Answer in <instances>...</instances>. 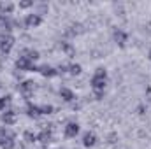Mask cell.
<instances>
[{"label": "cell", "mask_w": 151, "mask_h": 149, "mask_svg": "<svg viewBox=\"0 0 151 149\" xmlns=\"http://www.w3.org/2000/svg\"><path fill=\"white\" fill-rule=\"evenodd\" d=\"M19 56H25V58H28L30 62L37 63L39 58H40V53H39L37 49H34V47H27V49H21V51H19Z\"/></svg>", "instance_id": "cell-16"}, {"label": "cell", "mask_w": 151, "mask_h": 149, "mask_svg": "<svg viewBox=\"0 0 151 149\" xmlns=\"http://www.w3.org/2000/svg\"><path fill=\"white\" fill-rule=\"evenodd\" d=\"M146 112H148V109H146L144 104H139V105H137V114H139V116H144Z\"/></svg>", "instance_id": "cell-26"}, {"label": "cell", "mask_w": 151, "mask_h": 149, "mask_svg": "<svg viewBox=\"0 0 151 149\" xmlns=\"http://www.w3.org/2000/svg\"><path fill=\"white\" fill-rule=\"evenodd\" d=\"M16 44V37L12 34H5V32H0V54L2 56H7L12 47Z\"/></svg>", "instance_id": "cell-3"}, {"label": "cell", "mask_w": 151, "mask_h": 149, "mask_svg": "<svg viewBox=\"0 0 151 149\" xmlns=\"http://www.w3.org/2000/svg\"><path fill=\"white\" fill-rule=\"evenodd\" d=\"M23 142L28 146V144H35L37 142V133L34 130H25L23 132Z\"/></svg>", "instance_id": "cell-19"}, {"label": "cell", "mask_w": 151, "mask_h": 149, "mask_svg": "<svg viewBox=\"0 0 151 149\" xmlns=\"http://www.w3.org/2000/svg\"><path fill=\"white\" fill-rule=\"evenodd\" d=\"M49 7H47V4H35V7H34V12L39 14V16H42V14H46V11H47Z\"/></svg>", "instance_id": "cell-23"}, {"label": "cell", "mask_w": 151, "mask_h": 149, "mask_svg": "<svg viewBox=\"0 0 151 149\" xmlns=\"http://www.w3.org/2000/svg\"><path fill=\"white\" fill-rule=\"evenodd\" d=\"M56 149H67V148H56Z\"/></svg>", "instance_id": "cell-31"}, {"label": "cell", "mask_w": 151, "mask_h": 149, "mask_svg": "<svg viewBox=\"0 0 151 149\" xmlns=\"http://www.w3.org/2000/svg\"><path fill=\"white\" fill-rule=\"evenodd\" d=\"M148 58H150V62H151V49H150V53H148Z\"/></svg>", "instance_id": "cell-30"}, {"label": "cell", "mask_w": 151, "mask_h": 149, "mask_svg": "<svg viewBox=\"0 0 151 149\" xmlns=\"http://www.w3.org/2000/svg\"><path fill=\"white\" fill-rule=\"evenodd\" d=\"M69 74L74 75V77L83 74V67H81V63H70V65H69Z\"/></svg>", "instance_id": "cell-21"}, {"label": "cell", "mask_w": 151, "mask_h": 149, "mask_svg": "<svg viewBox=\"0 0 151 149\" xmlns=\"http://www.w3.org/2000/svg\"><path fill=\"white\" fill-rule=\"evenodd\" d=\"M12 30H14L12 18H11V16H4V14H0V32L12 34Z\"/></svg>", "instance_id": "cell-13"}, {"label": "cell", "mask_w": 151, "mask_h": 149, "mask_svg": "<svg viewBox=\"0 0 151 149\" xmlns=\"http://www.w3.org/2000/svg\"><path fill=\"white\" fill-rule=\"evenodd\" d=\"M23 25H25V28H39L42 25V16H39L35 12H28L23 18Z\"/></svg>", "instance_id": "cell-7"}, {"label": "cell", "mask_w": 151, "mask_h": 149, "mask_svg": "<svg viewBox=\"0 0 151 149\" xmlns=\"http://www.w3.org/2000/svg\"><path fill=\"white\" fill-rule=\"evenodd\" d=\"M58 95H60V98L63 100V102H67V104H70V102H76V93L70 90V88H67V86H63V88H60L58 90Z\"/></svg>", "instance_id": "cell-15"}, {"label": "cell", "mask_w": 151, "mask_h": 149, "mask_svg": "<svg viewBox=\"0 0 151 149\" xmlns=\"http://www.w3.org/2000/svg\"><path fill=\"white\" fill-rule=\"evenodd\" d=\"M40 112H42V116H49V114L55 112V107L51 104H42L40 105Z\"/></svg>", "instance_id": "cell-24"}, {"label": "cell", "mask_w": 151, "mask_h": 149, "mask_svg": "<svg viewBox=\"0 0 151 149\" xmlns=\"http://www.w3.org/2000/svg\"><path fill=\"white\" fill-rule=\"evenodd\" d=\"M37 142L42 148H47L53 142V125H42V130L37 133Z\"/></svg>", "instance_id": "cell-5"}, {"label": "cell", "mask_w": 151, "mask_h": 149, "mask_svg": "<svg viewBox=\"0 0 151 149\" xmlns=\"http://www.w3.org/2000/svg\"><path fill=\"white\" fill-rule=\"evenodd\" d=\"M79 132H81V125H79L77 121H69V123H65V126H63V135H65L67 139H76V137L79 135Z\"/></svg>", "instance_id": "cell-8"}, {"label": "cell", "mask_w": 151, "mask_h": 149, "mask_svg": "<svg viewBox=\"0 0 151 149\" xmlns=\"http://www.w3.org/2000/svg\"><path fill=\"white\" fill-rule=\"evenodd\" d=\"M97 140H99V137H97L95 132H86V133L83 135V139H81V144H83L86 149H90V148H93V146L97 144Z\"/></svg>", "instance_id": "cell-14"}, {"label": "cell", "mask_w": 151, "mask_h": 149, "mask_svg": "<svg viewBox=\"0 0 151 149\" xmlns=\"http://www.w3.org/2000/svg\"><path fill=\"white\" fill-rule=\"evenodd\" d=\"M116 142V133H111L109 135V144H114Z\"/></svg>", "instance_id": "cell-29"}, {"label": "cell", "mask_w": 151, "mask_h": 149, "mask_svg": "<svg viewBox=\"0 0 151 149\" xmlns=\"http://www.w3.org/2000/svg\"><path fill=\"white\" fill-rule=\"evenodd\" d=\"M0 121L5 126H14L18 123V112L14 111V109H5V111L0 114Z\"/></svg>", "instance_id": "cell-6"}, {"label": "cell", "mask_w": 151, "mask_h": 149, "mask_svg": "<svg viewBox=\"0 0 151 149\" xmlns=\"http://www.w3.org/2000/svg\"><path fill=\"white\" fill-rule=\"evenodd\" d=\"M14 67L19 72H39V65H35L34 62H30L25 56H18V60L14 62Z\"/></svg>", "instance_id": "cell-4"}, {"label": "cell", "mask_w": 151, "mask_h": 149, "mask_svg": "<svg viewBox=\"0 0 151 149\" xmlns=\"http://www.w3.org/2000/svg\"><path fill=\"white\" fill-rule=\"evenodd\" d=\"M106 97V91H93V98L95 100H102Z\"/></svg>", "instance_id": "cell-27"}, {"label": "cell", "mask_w": 151, "mask_h": 149, "mask_svg": "<svg viewBox=\"0 0 151 149\" xmlns=\"http://www.w3.org/2000/svg\"><path fill=\"white\" fill-rule=\"evenodd\" d=\"M39 74L42 77H46V79H53V77L58 75V70H56V67L44 63V65H39Z\"/></svg>", "instance_id": "cell-11"}, {"label": "cell", "mask_w": 151, "mask_h": 149, "mask_svg": "<svg viewBox=\"0 0 151 149\" xmlns=\"http://www.w3.org/2000/svg\"><path fill=\"white\" fill-rule=\"evenodd\" d=\"M0 88H2V84H0Z\"/></svg>", "instance_id": "cell-32"}, {"label": "cell", "mask_w": 151, "mask_h": 149, "mask_svg": "<svg viewBox=\"0 0 151 149\" xmlns=\"http://www.w3.org/2000/svg\"><path fill=\"white\" fill-rule=\"evenodd\" d=\"M113 40L119 46V47H125V46H127V42H128V34H127L125 30H121V28H114Z\"/></svg>", "instance_id": "cell-10"}, {"label": "cell", "mask_w": 151, "mask_h": 149, "mask_svg": "<svg viewBox=\"0 0 151 149\" xmlns=\"http://www.w3.org/2000/svg\"><path fill=\"white\" fill-rule=\"evenodd\" d=\"M16 4H12V2H0V14H4V16H11L14 11H16Z\"/></svg>", "instance_id": "cell-17"}, {"label": "cell", "mask_w": 151, "mask_h": 149, "mask_svg": "<svg viewBox=\"0 0 151 149\" xmlns=\"http://www.w3.org/2000/svg\"><path fill=\"white\" fill-rule=\"evenodd\" d=\"M90 86L93 91H106L107 86V77H100V75H91L90 79Z\"/></svg>", "instance_id": "cell-9"}, {"label": "cell", "mask_w": 151, "mask_h": 149, "mask_svg": "<svg viewBox=\"0 0 151 149\" xmlns=\"http://www.w3.org/2000/svg\"><path fill=\"white\" fill-rule=\"evenodd\" d=\"M60 49H62V53H65L69 58H74L76 49H74V46H72L70 42H67V40H62V42H60Z\"/></svg>", "instance_id": "cell-18"}, {"label": "cell", "mask_w": 151, "mask_h": 149, "mask_svg": "<svg viewBox=\"0 0 151 149\" xmlns=\"http://www.w3.org/2000/svg\"><path fill=\"white\" fill-rule=\"evenodd\" d=\"M144 97H146V100L151 104V86H146V91H144Z\"/></svg>", "instance_id": "cell-28"}, {"label": "cell", "mask_w": 151, "mask_h": 149, "mask_svg": "<svg viewBox=\"0 0 151 149\" xmlns=\"http://www.w3.org/2000/svg\"><path fill=\"white\" fill-rule=\"evenodd\" d=\"M18 140H16V133L12 130H9L7 126H0V148L2 149H16Z\"/></svg>", "instance_id": "cell-1"}, {"label": "cell", "mask_w": 151, "mask_h": 149, "mask_svg": "<svg viewBox=\"0 0 151 149\" xmlns=\"http://www.w3.org/2000/svg\"><path fill=\"white\" fill-rule=\"evenodd\" d=\"M35 88H37V82L32 81V79H25V81H21V82L18 84V91H19V95L23 97L25 102H30V98H32Z\"/></svg>", "instance_id": "cell-2"}, {"label": "cell", "mask_w": 151, "mask_h": 149, "mask_svg": "<svg viewBox=\"0 0 151 149\" xmlns=\"http://www.w3.org/2000/svg\"><path fill=\"white\" fill-rule=\"evenodd\" d=\"M25 114H27L28 117H32V119H39V117L42 116V112H40V105L34 104V102H27Z\"/></svg>", "instance_id": "cell-12"}, {"label": "cell", "mask_w": 151, "mask_h": 149, "mask_svg": "<svg viewBox=\"0 0 151 149\" xmlns=\"http://www.w3.org/2000/svg\"><path fill=\"white\" fill-rule=\"evenodd\" d=\"M11 102H12V95H4V97H0V112H4L9 105H11Z\"/></svg>", "instance_id": "cell-20"}, {"label": "cell", "mask_w": 151, "mask_h": 149, "mask_svg": "<svg viewBox=\"0 0 151 149\" xmlns=\"http://www.w3.org/2000/svg\"><path fill=\"white\" fill-rule=\"evenodd\" d=\"M35 7V2L34 0H21L18 4V9H34Z\"/></svg>", "instance_id": "cell-22"}, {"label": "cell", "mask_w": 151, "mask_h": 149, "mask_svg": "<svg viewBox=\"0 0 151 149\" xmlns=\"http://www.w3.org/2000/svg\"><path fill=\"white\" fill-rule=\"evenodd\" d=\"M93 75H100V77H107V70H106L104 67H97V69H95V72H93Z\"/></svg>", "instance_id": "cell-25"}]
</instances>
